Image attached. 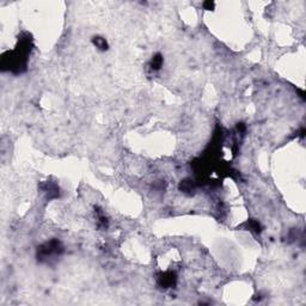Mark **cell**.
Listing matches in <instances>:
<instances>
[{"mask_svg":"<svg viewBox=\"0 0 306 306\" xmlns=\"http://www.w3.org/2000/svg\"><path fill=\"white\" fill-rule=\"evenodd\" d=\"M96 40H93V42H95V44L98 47V48H100V49H107V42H105V40L104 38H100V37H95Z\"/></svg>","mask_w":306,"mask_h":306,"instance_id":"2","label":"cell"},{"mask_svg":"<svg viewBox=\"0 0 306 306\" xmlns=\"http://www.w3.org/2000/svg\"><path fill=\"white\" fill-rule=\"evenodd\" d=\"M163 64V59H162V56L160 55H157L155 57H153V61H152V68L153 69H159L160 68V66Z\"/></svg>","mask_w":306,"mask_h":306,"instance_id":"1","label":"cell"}]
</instances>
